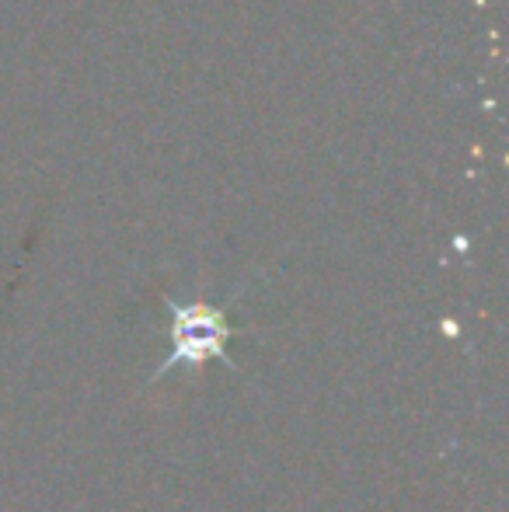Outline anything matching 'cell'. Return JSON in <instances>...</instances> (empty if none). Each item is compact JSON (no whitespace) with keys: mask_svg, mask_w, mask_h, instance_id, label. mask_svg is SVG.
<instances>
[{"mask_svg":"<svg viewBox=\"0 0 509 512\" xmlns=\"http://www.w3.org/2000/svg\"><path fill=\"white\" fill-rule=\"evenodd\" d=\"M171 349L168 363L164 370L175 363H199V359H227L224 345L227 338L234 335V328L227 324V314L220 307H210V304H171Z\"/></svg>","mask_w":509,"mask_h":512,"instance_id":"6da1fadb","label":"cell"}]
</instances>
